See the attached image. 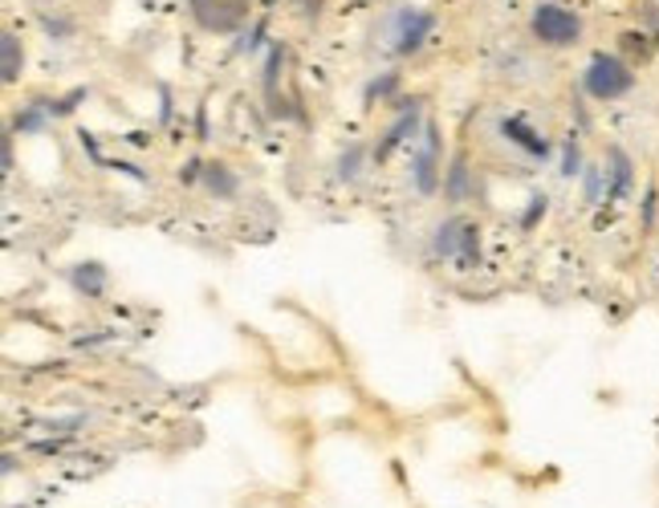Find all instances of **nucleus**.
<instances>
[{"label":"nucleus","instance_id":"obj_2","mask_svg":"<svg viewBox=\"0 0 659 508\" xmlns=\"http://www.w3.org/2000/svg\"><path fill=\"white\" fill-rule=\"evenodd\" d=\"M582 90L594 98V102H619L635 90V74L631 66L615 54H594L586 74H582Z\"/></svg>","mask_w":659,"mask_h":508},{"label":"nucleus","instance_id":"obj_9","mask_svg":"<svg viewBox=\"0 0 659 508\" xmlns=\"http://www.w3.org/2000/svg\"><path fill=\"white\" fill-rule=\"evenodd\" d=\"M69 285L86 297H102L107 294V268L95 265V261H90V265H74L69 268Z\"/></svg>","mask_w":659,"mask_h":508},{"label":"nucleus","instance_id":"obj_15","mask_svg":"<svg viewBox=\"0 0 659 508\" xmlns=\"http://www.w3.org/2000/svg\"><path fill=\"white\" fill-rule=\"evenodd\" d=\"M565 175H574L579 172V147H574V143H570V147H565V167H562Z\"/></svg>","mask_w":659,"mask_h":508},{"label":"nucleus","instance_id":"obj_11","mask_svg":"<svg viewBox=\"0 0 659 508\" xmlns=\"http://www.w3.org/2000/svg\"><path fill=\"white\" fill-rule=\"evenodd\" d=\"M444 196H448L452 203L469 200V196H472V175H469V159H464V155H457V159H452V167H448V175H444Z\"/></svg>","mask_w":659,"mask_h":508},{"label":"nucleus","instance_id":"obj_4","mask_svg":"<svg viewBox=\"0 0 659 508\" xmlns=\"http://www.w3.org/2000/svg\"><path fill=\"white\" fill-rule=\"evenodd\" d=\"M431 29H436V13H428V9H416V4H404V9H395V13L387 16L391 45H395V54H399V57L419 54Z\"/></svg>","mask_w":659,"mask_h":508},{"label":"nucleus","instance_id":"obj_7","mask_svg":"<svg viewBox=\"0 0 659 508\" xmlns=\"http://www.w3.org/2000/svg\"><path fill=\"white\" fill-rule=\"evenodd\" d=\"M501 131L509 134V139L525 151V155H534V159H550V143H546L541 134H534V126H529L525 119H505V122H501Z\"/></svg>","mask_w":659,"mask_h":508},{"label":"nucleus","instance_id":"obj_10","mask_svg":"<svg viewBox=\"0 0 659 508\" xmlns=\"http://www.w3.org/2000/svg\"><path fill=\"white\" fill-rule=\"evenodd\" d=\"M237 184H241V179H237L224 163H208V167H204V188L212 191L216 200H232V196L241 191Z\"/></svg>","mask_w":659,"mask_h":508},{"label":"nucleus","instance_id":"obj_1","mask_svg":"<svg viewBox=\"0 0 659 508\" xmlns=\"http://www.w3.org/2000/svg\"><path fill=\"white\" fill-rule=\"evenodd\" d=\"M529 33L541 41V45H550V49H570V45H579L586 25H582V16L574 9H565L558 0H541L538 9L529 13Z\"/></svg>","mask_w":659,"mask_h":508},{"label":"nucleus","instance_id":"obj_6","mask_svg":"<svg viewBox=\"0 0 659 508\" xmlns=\"http://www.w3.org/2000/svg\"><path fill=\"white\" fill-rule=\"evenodd\" d=\"M436 163H440V131H436V126L428 122V131H424V147H419L416 167H411L419 196H431V191H436V184H440V172H436Z\"/></svg>","mask_w":659,"mask_h":508},{"label":"nucleus","instance_id":"obj_5","mask_svg":"<svg viewBox=\"0 0 659 508\" xmlns=\"http://www.w3.org/2000/svg\"><path fill=\"white\" fill-rule=\"evenodd\" d=\"M431 256H460V261H476L481 256V232L472 220H460V216H448L444 224H436L431 232Z\"/></svg>","mask_w":659,"mask_h":508},{"label":"nucleus","instance_id":"obj_12","mask_svg":"<svg viewBox=\"0 0 659 508\" xmlns=\"http://www.w3.org/2000/svg\"><path fill=\"white\" fill-rule=\"evenodd\" d=\"M606 163H611V191H615V196H627V191H631V184H635L631 159H627V155L615 147L611 155H606Z\"/></svg>","mask_w":659,"mask_h":508},{"label":"nucleus","instance_id":"obj_13","mask_svg":"<svg viewBox=\"0 0 659 508\" xmlns=\"http://www.w3.org/2000/svg\"><path fill=\"white\" fill-rule=\"evenodd\" d=\"M359 163H363V147H347V155L338 159V175H342V179H354V175H359Z\"/></svg>","mask_w":659,"mask_h":508},{"label":"nucleus","instance_id":"obj_3","mask_svg":"<svg viewBox=\"0 0 659 508\" xmlns=\"http://www.w3.org/2000/svg\"><path fill=\"white\" fill-rule=\"evenodd\" d=\"M188 13L204 33L232 37V33H241V29L249 25L253 0H188Z\"/></svg>","mask_w":659,"mask_h":508},{"label":"nucleus","instance_id":"obj_8","mask_svg":"<svg viewBox=\"0 0 659 508\" xmlns=\"http://www.w3.org/2000/svg\"><path fill=\"white\" fill-rule=\"evenodd\" d=\"M21 69H25V45H21V37L17 33H0V78H4V86H13L17 78H21Z\"/></svg>","mask_w":659,"mask_h":508},{"label":"nucleus","instance_id":"obj_14","mask_svg":"<svg viewBox=\"0 0 659 508\" xmlns=\"http://www.w3.org/2000/svg\"><path fill=\"white\" fill-rule=\"evenodd\" d=\"M74 25H66V16H45V33H69Z\"/></svg>","mask_w":659,"mask_h":508}]
</instances>
